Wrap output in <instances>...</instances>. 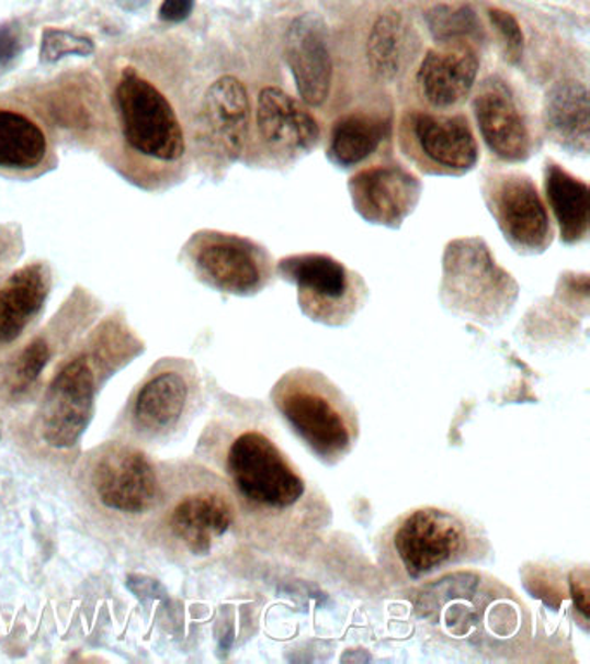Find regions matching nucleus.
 Here are the masks:
<instances>
[{
	"mask_svg": "<svg viewBox=\"0 0 590 664\" xmlns=\"http://www.w3.org/2000/svg\"><path fill=\"white\" fill-rule=\"evenodd\" d=\"M545 196L566 245L586 239L589 233V185L556 164L545 167Z\"/></svg>",
	"mask_w": 590,
	"mask_h": 664,
	"instance_id": "obj_21",
	"label": "nucleus"
},
{
	"mask_svg": "<svg viewBox=\"0 0 590 664\" xmlns=\"http://www.w3.org/2000/svg\"><path fill=\"white\" fill-rule=\"evenodd\" d=\"M218 462L238 507V534L265 554H305L332 525L328 497L281 449L266 412L224 428Z\"/></svg>",
	"mask_w": 590,
	"mask_h": 664,
	"instance_id": "obj_1",
	"label": "nucleus"
},
{
	"mask_svg": "<svg viewBox=\"0 0 590 664\" xmlns=\"http://www.w3.org/2000/svg\"><path fill=\"white\" fill-rule=\"evenodd\" d=\"M94 393V372L87 359L66 363L44 399L42 435L47 443L58 449L77 443L91 419Z\"/></svg>",
	"mask_w": 590,
	"mask_h": 664,
	"instance_id": "obj_11",
	"label": "nucleus"
},
{
	"mask_svg": "<svg viewBox=\"0 0 590 664\" xmlns=\"http://www.w3.org/2000/svg\"><path fill=\"white\" fill-rule=\"evenodd\" d=\"M407 53V29L402 14L388 9L371 26L365 54L371 70L382 80H394L402 71Z\"/></svg>",
	"mask_w": 590,
	"mask_h": 664,
	"instance_id": "obj_25",
	"label": "nucleus"
},
{
	"mask_svg": "<svg viewBox=\"0 0 590 664\" xmlns=\"http://www.w3.org/2000/svg\"><path fill=\"white\" fill-rule=\"evenodd\" d=\"M115 99L131 149L163 164L184 156V131L172 102L148 78L125 68L116 83Z\"/></svg>",
	"mask_w": 590,
	"mask_h": 664,
	"instance_id": "obj_6",
	"label": "nucleus"
},
{
	"mask_svg": "<svg viewBox=\"0 0 590 664\" xmlns=\"http://www.w3.org/2000/svg\"><path fill=\"white\" fill-rule=\"evenodd\" d=\"M589 90L578 80L554 83L544 101V125L554 143L568 151L589 153Z\"/></svg>",
	"mask_w": 590,
	"mask_h": 664,
	"instance_id": "obj_19",
	"label": "nucleus"
},
{
	"mask_svg": "<svg viewBox=\"0 0 590 664\" xmlns=\"http://www.w3.org/2000/svg\"><path fill=\"white\" fill-rule=\"evenodd\" d=\"M191 396L193 384L184 374L163 372L144 384L134 405V416L143 428L152 431L173 428L188 410Z\"/></svg>",
	"mask_w": 590,
	"mask_h": 664,
	"instance_id": "obj_22",
	"label": "nucleus"
},
{
	"mask_svg": "<svg viewBox=\"0 0 590 664\" xmlns=\"http://www.w3.org/2000/svg\"><path fill=\"white\" fill-rule=\"evenodd\" d=\"M492 554L484 526L445 507L406 510L376 538L377 567L394 588L416 587L457 567L485 564Z\"/></svg>",
	"mask_w": 590,
	"mask_h": 664,
	"instance_id": "obj_2",
	"label": "nucleus"
},
{
	"mask_svg": "<svg viewBox=\"0 0 590 664\" xmlns=\"http://www.w3.org/2000/svg\"><path fill=\"white\" fill-rule=\"evenodd\" d=\"M49 151L46 134L26 114L0 110V168L32 170Z\"/></svg>",
	"mask_w": 590,
	"mask_h": 664,
	"instance_id": "obj_24",
	"label": "nucleus"
},
{
	"mask_svg": "<svg viewBox=\"0 0 590 664\" xmlns=\"http://www.w3.org/2000/svg\"><path fill=\"white\" fill-rule=\"evenodd\" d=\"M92 481L104 506L120 513H144L158 498L155 469L137 450L120 447L104 453Z\"/></svg>",
	"mask_w": 590,
	"mask_h": 664,
	"instance_id": "obj_15",
	"label": "nucleus"
},
{
	"mask_svg": "<svg viewBox=\"0 0 590 664\" xmlns=\"http://www.w3.org/2000/svg\"><path fill=\"white\" fill-rule=\"evenodd\" d=\"M353 209L364 221L400 227L421 198L418 177L398 165H374L352 176L349 182Z\"/></svg>",
	"mask_w": 590,
	"mask_h": 664,
	"instance_id": "obj_12",
	"label": "nucleus"
},
{
	"mask_svg": "<svg viewBox=\"0 0 590 664\" xmlns=\"http://www.w3.org/2000/svg\"><path fill=\"white\" fill-rule=\"evenodd\" d=\"M284 57L299 101L310 108L322 106L331 94L332 57L325 26L316 16L305 14L293 21L284 41Z\"/></svg>",
	"mask_w": 590,
	"mask_h": 664,
	"instance_id": "obj_16",
	"label": "nucleus"
},
{
	"mask_svg": "<svg viewBox=\"0 0 590 664\" xmlns=\"http://www.w3.org/2000/svg\"><path fill=\"white\" fill-rule=\"evenodd\" d=\"M94 53V42L66 30L47 29L42 33L41 59L56 63L66 56H89Z\"/></svg>",
	"mask_w": 590,
	"mask_h": 664,
	"instance_id": "obj_27",
	"label": "nucleus"
},
{
	"mask_svg": "<svg viewBox=\"0 0 590 664\" xmlns=\"http://www.w3.org/2000/svg\"><path fill=\"white\" fill-rule=\"evenodd\" d=\"M49 291V278L42 266L16 270L0 284V345L16 341L38 312Z\"/></svg>",
	"mask_w": 590,
	"mask_h": 664,
	"instance_id": "obj_20",
	"label": "nucleus"
},
{
	"mask_svg": "<svg viewBox=\"0 0 590 664\" xmlns=\"http://www.w3.org/2000/svg\"><path fill=\"white\" fill-rule=\"evenodd\" d=\"M478 70L480 59L475 47L469 42H457L454 47L428 50L416 74V83L430 106L447 110L469 95Z\"/></svg>",
	"mask_w": 590,
	"mask_h": 664,
	"instance_id": "obj_18",
	"label": "nucleus"
},
{
	"mask_svg": "<svg viewBox=\"0 0 590 664\" xmlns=\"http://www.w3.org/2000/svg\"><path fill=\"white\" fill-rule=\"evenodd\" d=\"M271 404L308 452L329 468L343 462L358 447V408L316 369L284 372L272 386Z\"/></svg>",
	"mask_w": 590,
	"mask_h": 664,
	"instance_id": "obj_3",
	"label": "nucleus"
},
{
	"mask_svg": "<svg viewBox=\"0 0 590 664\" xmlns=\"http://www.w3.org/2000/svg\"><path fill=\"white\" fill-rule=\"evenodd\" d=\"M194 263L208 284L238 296L260 293L274 278L271 257L262 246L227 234L202 237L194 248Z\"/></svg>",
	"mask_w": 590,
	"mask_h": 664,
	"instance_id": "obj_8",
	"label": "nucleus"
},
{
	"mask_svg": "<svg viewBox=\"0 0 590 664\" xmlns=\"http://www.w3.org/2000/svg\"><path fill=\"white\" fill-rule=\"evenodd\" d=\"M485 200L506 240L525 255L544 254L553 243V228L544 201L530 177L502 171L488 177Z\"/></svg>",
	"mask_w": 590,
	"mask_h": 664,
	"instance_id": "obj_7",
	"label": "nucleus"
},
{
	"mask_svg": "<svg viewBox=\"0 0 590 664\" xmlns=\"http://www.w3.org/2000/svg\"><path fill=\"white\" fill-rule=\"evenodd\" d=\"M389 134V120L379 114L349 113L338 119L329 135L328 155L343 168L358 167L379 149Z\"/></svg>",
	"mask_w": 590,
	"mask_h": 664,
	"instance_id": "obj_23",
	"label": "nucleus"
},
{
	"mask_svg": "<svg viewBox=\"0 0 590 664\" xmlns=\"http://www.w3.org/2000/svg\"><path fill=\"white\" fill-rule=\"evenodd\" d=\"M196 0H163L160 5V18L167 23H182L193 13Z\"/></svg>",
	"mask_w": 590,
	"mask_h": 664,
	"instance_id": "obj_31",
	"label": "nucleus"
},
{
	"mask_svg": "<svg viewBox=\"0 0 590 664\" xmlns=\"http://www.w3.org/2000/svg\"><path fill=\"white\" fill-rule=\"evenodd\" d=\"M520 285L497 263L480 237L449 243L443 255L442 302L449 311L484 326L502 323L517 303Z\"/></svg>",
	"mask_w": 590,
	"mask_h": 664,
	"instance_id": "obj_4",
	"label": "nucleus"
},
{
	"mask_svg": "<svg viewBox=\"0 0 590 664\" xmlns=\"http://www.w3.org/2000/svg\"><path fill=\"white\" fill-rule=\"evenodd\" d=\"M404 139L416 159L435 173L461 176L480 158L475 134L461 114L412 111L404 120Z\"/></svg>",
	"mask_w": 590,
	"mask_h": 664,
	"instance_id": "obj_9",
	"label": "nucleus"
},
{
	"mask_svg": "<svg viewBox=\"0 0 590 664\" xmlns=\"http://www.w3.org/2000/svg\"><path fill=\"white\" fill-rule=\"evenodd\" d=\"M250 95L232 75L215 80L203 99V131L220 158L234 161L241 156L250 132Z\"/></svg>",
	"mask_w": 590,
	"mask_h": 664,
	"instance_id": "obj_17",
	"label": "nucleus"
},
{
	"mask_svg": "<svg viewBox=\"0 0 590 664\" xmlns=\"http://www.w3.org/2000/svg\"><path fill=\"white\" fill-rule=\"evenodd\" d=\"M21 54L20 32L13 26H0V66L13 65Z\"/></svg>",
	"mask_w": 590,
	"mask_h": 664,
	"instance_id": "obj_30",
	"label": "nucleus"
},
{
	"mask_svg": "<svg viewBox=\"0 0 590 664\" xmlns=\"http://www.w3.org/2000/svg\"><path fill=\"white\" fill-rule=\"evenodd\" d=\"M488 18L492 21L493 29L499 33L502 47H504L506 59L518 65L525 53V35L520 23L513 14L504 9L493 8L488 11Z\"/></svg>",
	"mask_w": 590,
	"mask_h": 664,
	"instance_id": "obj_28",
	"label": "nucleus"
},
{
	"mask_svg": "<svg viewBox=\"0 0 590 664\" xmlns=\"http://www.w3.org/2000/svg\"><path fill=\"white\" fill-rule=\"evenodd\" d=\"M254 125L266 151L281 158L307 155L320 139V127L307 104L296 101L280 87L260 90Z\"/></svg>",
	"mask_w": 590,
	"mask_h": 664,
	"instance_id": "obj_13",
	"label": "nucleus"
},
{
	"mask_svg": "<svg viewBox=\"0 0 590 664\" xmlns=\"http://www.w3.org/2000/svg\"><path fill=\"white\" fill-rule=\"evenodd\" d=\"M476 123L488 149L509 164L525 161L532 151L529 123L513 92L499 78L484 83L473 101Z\"/></svg>",
	"mask_w": 590,
	"mask_h": 664,
	"instance_id": "obj_14",
	"label": "nucleus"
},
{
	"mask_svg": "<svg viewBox=\"0 0 590 664\" xmlns=\"http://www.w3.org/2000/svg\"><path fill=\"white\" fill-rule=\"evenodd\" d=\"M49 347H47L44 339L37 338L30 342L18 359L16 383L20 390H25L33 381L37 380L47 362H49Z\"/></svg>",
	"mask_w": 590,
	"mask_h": 664,
	"instance_id": "obj_29",
	"label": "nucleus"
},
{
	"mask_svg": "<svg viewBox=\"0 0 590 664\" xmlns=\"http://www.w3.org/2000/svg\"><path fill=\"white\" fill-rule=\"evenodd\" d=\"M170 528L189 554H212L227 534L238 533V507L229 486L214 477L203 480L200 488L177 504Z\"/></svg>",
	"mask_w": 590,
	"mask_h": 664,
	"instance_id": "obj_10",
	"label": "nucleus"
},
{
	"mask_svg": "<svg viewBox=\"0 0 590 664\" xmlns=\"http://www.w3.org/2000/svg\"><path fill=\"white\" fill-rule=\"evenodd\" d=\"M115 2L120 8L131 11V13H136V11H140L149 4V0H115Z\"/></svg>",
	"mask_w": 590,
	"mask_h": 664,
	"instance_id": "obj_32",
	"label": "nucleus"
},
{
	"mask_svg": "<svg viewBox=\"0 0 590 664\" xmlns=\"http://www.w3.org/2000/svg\"><path fill=\"white\" fill-rule=\"evenodd\" d=\"M431 37L442 44L473 42L481 37V23L469 5H433L424 14Z\"/></svg>",
	"mask_w": 590,
	"mask_h": 664,
	"instance_id": "obj_26",
	"label": "nucleus"
},
{
	"mask_svg": "<svg viewBox=\"0 0 590 664\" xmlns=\"http://www.w3.org/2000/svg\"><path fill=\"white\" fill-rule=\"evenodd\" d=\"M277 273L296 285L302 312L325 326L352 323L370 296L364 279L329 255H292L280 260Z\"/></svg>",
	"mask_w": 590,
	"mask_h": 664,
	"instance_id": "obj_5",
	"label": "nucleus"
}]
</instances>
